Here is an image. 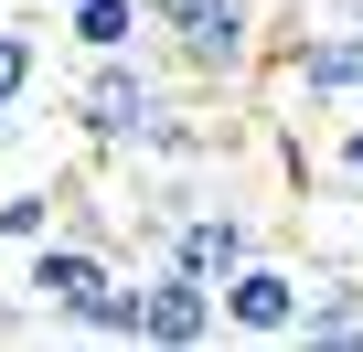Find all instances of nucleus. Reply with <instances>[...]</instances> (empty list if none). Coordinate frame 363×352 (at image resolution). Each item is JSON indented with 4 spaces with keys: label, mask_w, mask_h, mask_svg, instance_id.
Wrapping results in <instances>:
<instances>
[{
    "label": "nucleus",
    "mask_w": 363,
    "mask_h": 352,
    "mask_svg": "<svg viewBox=\"0 0 363 352\" xmlns=\"http://www.w3.org/2000/svg\"><path fill=\"white\" fill-rule=\"evenodd\" d=\"M150 33L171 43V64H182V75L235 86V75H257V54H267V0H171Z\"/></svg>",
    "instance_id": "obj_1"
},
{
    "label": "nucleus",
    "mask_w": 363,
    "mask_h": 352,
    "mask_svg": "<svg viewBox=\"0 0 363 352\" xmlns=\"http://www.w3.org/2000/svg\"><path fill=\"white\" fill-rule=\"evenodd\" d=\"M171 118V86L139 64V43L128 54H86V75H75V128L96 139V149H128L139 160V139Z\"/></svg>",
    "instance_id": "obj_2"
},
{
    "label": "nucleus",
    "mask_w": 363,
    "mask_h": 352,
    "mask_svg": "<svg viewBox=\"0 0 363 352\" xmlns=\"http://www.w3.org/2000/svg\"><path fill=\"white\" fill-rule=\"evenodd\" d=\"M107 267H118V256H107L96 235H65V225H54V235H33V246H22V299H33L54 331H75V310L107 288Z\"/></svg>",
    "instance_id": "obj_3"
},
{
    "label": "nucleus",
    "mask_w": 363,
    "mask_h": 352,
    "mask_svg": "<svg viewBox=\"0 0 363 352\" xmlns=\"http://www.w3.org/2000/svg\"><path fill=\"white\" fill-rule=\"evenodd\" d=\"M299 299H310V278H299V267H278V256H246V267H225V278H214V331L289 341V331H299Z\"/></svg>",
    "instance_id": "obj_4"
},
{
    "label": "nucleus",
    "mask_w": 363,
    "mask_h": 352,
    "mask_svg": "<svg viewBox=\"0 0 363 352\" xmlns=\"http://www.w3.org/2000/svg\"><path fill=\"white\" fill-rule=\"evenodd\" d=\"M160 256L193 267V278H225V267L257 256V214H235V203H182V214H160Z\"/></svg>",
    "instance_id": "obj_5"
},
{
    "label": "nucleus",
    "mask_w": 363,
    "mask_h": 352,
    "mask_svg": "<svg viewBox=\"0 0 363 352\" xmlns=\"http://www.w3.org/2000/svg\"><path fill=\"white\" fill-rule=\"evenodd\" d=\"M289 86L310 107H363V22H331V33L289 43Z\"/></svg>",
    "instance_id": "obj_6"
},
{
    "label": "nucleus",
    "mask_w": 363,
    "mask_h": 352,
    "mask_svg": "<svg viewBox=\"0 0 363 352\" xmlns=\"http://www.w3.org/2000/svg\"><path fill=\"white\" fill-rule=\"evenodd\" d=\"M139 341H214V278H193V267H150V320H139Z\"/></svg>",
    "instance_id": "obj_7"
},
{
    "label": "nucleus",
    "mask_w": 363,
    "mask_h": 352,
    "mask_svg": "<svg viewBox=\"0 0 363 352\" xmlns=\"http://www.w3.org/2000/svg\"><path fill=\"white\" fill-rule=\"evenodd\" d=\"M289 341H310V352H352L363 341V278H320L310 299H299V331Z\"/></svg>",
    "instance_id": "obj_8"
},
{
    "label": "nucleus",
    "mask_w": 363,
    "mask_h": 352,
    "mask_svg": "<svg viewBox=\"0 0 363 352\" xmlns=\"http://www.w3.org/2000/svg\"><path fill=\"white\" fill-rule=\"evenodd\" d=\"M139 33H150L139 0H65V43H75V54H128Z\"/></svg>",
    "instance_id": "obj_9"
},
{
    "label": "nucleus",
    "mask_w": 363,
    "mask_h": 352,
    "mask_svg": "<svg viewBox=\"0 0 363 352\" xmlns=\"http://www.w3.org/2000/svg\"><path fill=\"white\" fill-rule=\"evenodd\" d=\"M139 320H150V278H118V267H107V288L75 310L86 341H139Z\"/></svg>",
    "instance_id": "obj_10"
},
{
    "label": "nucleus",
    "mask_w": 363,
    "mask_h": 352,
    "mask_svg": "<svg viewBox=\"0 0 363 352\" xmlns=\"http://www.w3.org/2000/svg\"><path fill=\"white\" fill-rule=\"evenodd\" d=\"M33 86H43V33H22L11 11H0V118H11Z\"/></svg>",
    "instance_id": "obj_11"
},
{
    "label": "nucleus",
    "mask_w": 363,
    "mask_h": 352,
    "mask_svg": "<svg viewBox=\"0 0 363 352\" xmlns=\"http://www.w3.org/2000/svg\"><path fill=\"white\" fill-rule=\"evenodd\" d=\"M54 225H65V193H54V182L0 193V246H33V235H54Z\"/></svg>",
    "instance_id": "obj_12"
},
{
    "label": "nucleus",
    "mask_w": 363,
    "mask_h": 352,
    "mask_svg": "<svg viewBox=\"0 0 363 352\" xmlns=\"http://www.w3.org/2000/svg\"><path fill=\"white\" fill-rule=\"evenodd\" d=\"M331 182H342V193H363V118L331 139Z\"/></svg>",
    "instance_id": "obj_13"
},
{
    "label": "nucleus",
    "mask_w": 363,
    "mask_h": 352,
    "mask_svg": "<svg viewBox=\"0 0 363 352\" xmlns=\"http://www.w3.org/2000/svg\"><path fill=\"white\" fill-rule=\"evenodd\" d=\"M331 22H363V0H331Z\"/></svg>",
    "instance_id": "obj_14"
},
{
    "label": "nucleus",
    "mask_w": 363,
    "mask_h": 352,
    "mask_svg": "<svg viewBox=\"0 0 363 352\" xmlns=\"http://www.w3.org/2000/svg\"><path fill=\"white\" fill-rule=\"evenodd\" d=\"M139 11H150V22H160V11H171V0H139Z\"/></svg>",
    "instance_id": "obj_15"
},
{
    "label": "nucleus",
    "mask_w": 363,
    "mask_h": 352,
    "mask_svg": "<svg viewBox=\"0 0 363 352\" xmlns=\"http://www.w3.org/2000/svg\"><path fill=\"white\" fill-rule=\"evenodd\" d=\"M0 149H11V128H0Z\"/></svg>",
    "instance_id": "obj_16"
},
{
    "label": "nucleus",
    "mask_w": 363,
    "mask_h": 352,
    "mask_svg": "<svg viewBox=\"0 0 363 352\" xmlns=\"http://www.w3.org/2000/svg\"><path fill=\"white\" fill-rule=\"evenodd\" d=\"M0 11H11V0H0Z\"/></svg>",
    "instance_id": "obj_17"
},
{
    "label": "nucleus",
    "mask_w": 363,
    "mask_h": 352,
    "mask_svg": "<svg viewBox=\"0 0 363 352\" xmlns=\"http://www.w3.org/2000/svg\"><path fill=\"white\" fill-rule=\"evenodd\" d=\"M54 11H65V0H54Z\"/></svg>",
    "instance_id": "obj_18"
}]
</instances>
